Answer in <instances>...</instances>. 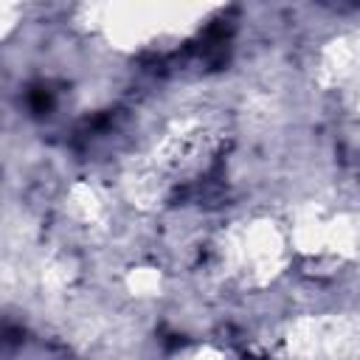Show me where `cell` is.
<instances>
[{"label":"cell","mask_w":360,"mask_h":360,"mask_svg":"<svg viewBox=\"0 0 360 360\" xmlns=\"http://www.w3.org/2000/svg\"><path fill=\"white\" fill-rule=\"evenodd\" d=\"M31 110H34V112H45V110H51V93L42 90V87H37V90L31 93Z\"/></svg>","instance_id":"cell-1"}]
</instances>
